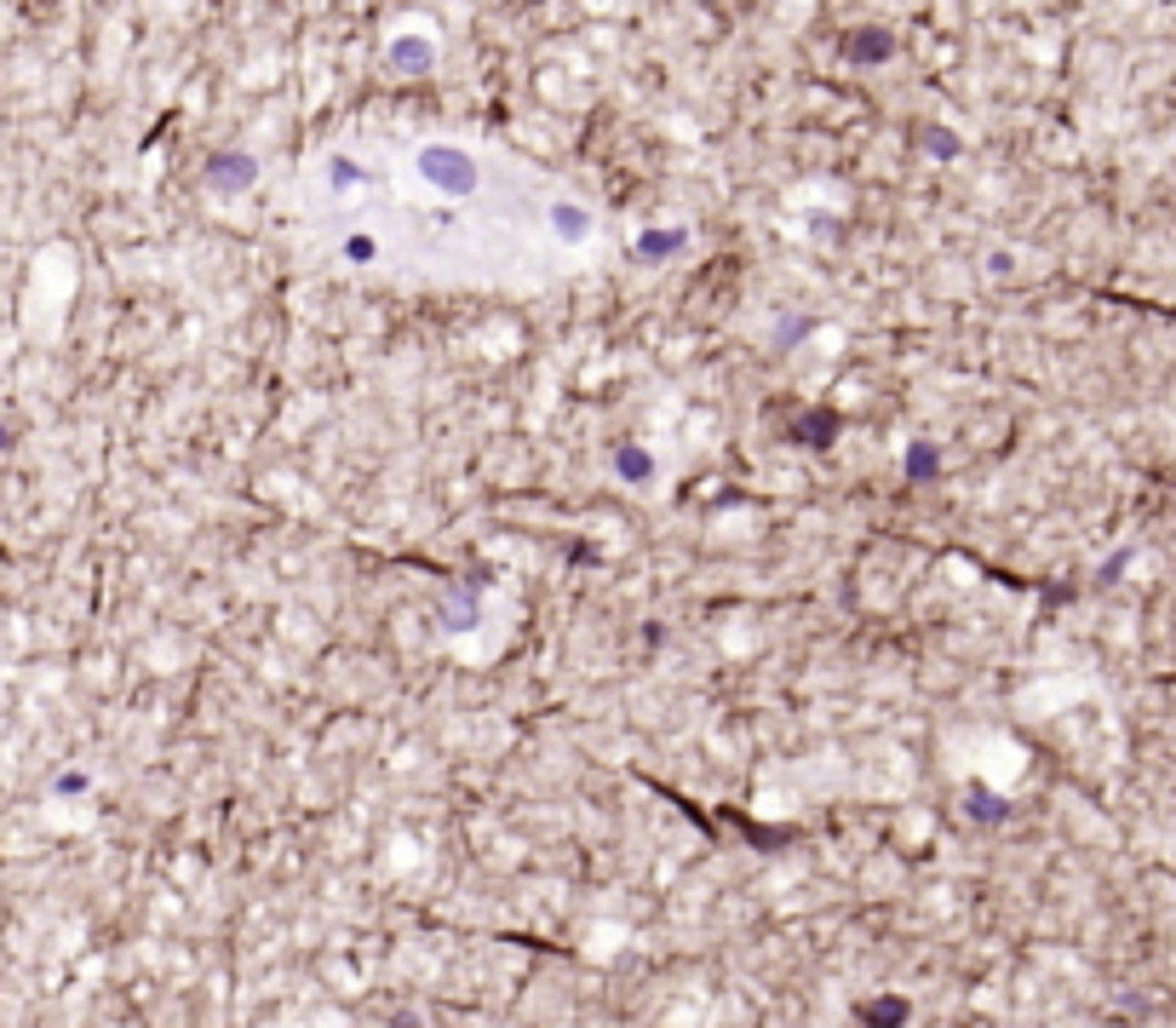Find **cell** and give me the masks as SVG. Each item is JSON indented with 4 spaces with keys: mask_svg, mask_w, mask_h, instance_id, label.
<instances>
[{
    "mask_svg": "<svg viewBox=\"0 0 1176 1028\" xmlns=\"http://www.w3.org/2000/svg\"><path fill=\"white\" fill-rule=\"evenodd\" d=\"M419 172L437 190H448V195H466V190H477V161L466 156V149H453V144H425L419 149Z\"/></svg>",
    "mask_w": 1176,
    "mask_h": 1028,
    "instance_id": "6da1fadb",
    "label": "cell"
},
{
    "mask_svg": "<svg viewBox=\"0 0 1176 1028\" xmlns=\"http://www.w3.org/2000/svg\"><path fill=\"white\" fill-rule=\"evenodd\" d=\"M208 179H213L219 195H242L253 179H259V161H253V156H213V172H208Z\"/></svg>",
    "mask_w": 1176,
    "mask_h": 1028,
    "instance_id": "7a4b0ae2",
    "label": "cell"
},
{
    "mask_svg": "<svg viewBox=\"0 0 1176 1028\" xmlns=\"http://www.w3.org/2000/svg\"><path fill=\"white\" fill-rule=\"evenodd\" d=\"M832 437H838V414L832 409H809V414L792 420V443L798 448H827Z\"/></svg>",
    "mask_w": 1176,
    "mask_h": 1028,
    "instance_id": "3957f363",
    "label": "cell"
},
{
    "mask_svg": "<svg viewBox=\"0 0 1176 1028\" xmlns=\"http://www.w3.org/2000/svg\"><path fill=\"white\" fill-rule=\"evenodd\" d=\"M889 53H896V35L889 30H855L850 41H843V58H855V64H878Z\"/></svg>",
    "mask_w": 1176,
    "mask_h": 1028,
    "instance_id": "277c9868",
    "label": "cell"
},
{
    "mask_svg": "<svg viewBox=\"0 0 1176 1028\" xmlns=\"http://www.w3.org/2000/svg\"><path fill=\"white\" fill-rule=\"evenodd\" d=\"M861 1017L873 1023V1028H901V1023H907V999H896V994H884V999H866V1006H861Z\"/></svg>",
    "mask_w": 1176,
    "mask_h": 1028,
    "instance_id": "5b68a950",
    "label": "cell"
},
{
    "mask_svg": "<svg viewBox=\"0 0 1176 1028\" xmlns=\"http://www.w3.org/2000/svg\"><path fill=\"white\" fill-rule=\"evenodd\" d=\"M677 247H688L683 231H643V236H637V254H643V259H667V254H677Z\"/></svg>",
    "mask_w": 1176,
    "mask_h": 1028,
    "instance_id": "8992f818",
    "label": "cell"
},
{
    "mask_svg": "<svg viewBox=\"0 0 1176 1028\" xmlns=\"http://www.w3.org/2000/svg\"><path fill=\"white\" fill-rule=\"evenodd\" d=\"M391 64L396 69H430V46L414 41V35H402V41H391Z\"/></svg>",
    "mask_w": 1176,
    "mask_h": 1028,
    "instance_id": "52a82bcc",
    "label": "cell"
},
{
    "mask_svg": "<svg viewBox=\"0 0 1176 1028\" xmlns=\"http://www.w3.org/2000/svg\"><path fill=\"white\" fill-rule=\"evenodd\" d=\"M936 471H941V455L930 443H912L907 448V478H918V483H936Z\"/></svg>",
    "mask_w": 1176,
    "mask_h": 1028,
    "instance_id": "ba28073f",
    "label": "cell"
},
{
    "mask_svg": "<svg viewBox=\"0 0 1176 1028\" xmlns=\"http://www.w3.org/2000/svg\"><path fill=\"white\" fill-rule=\"evenodd\" d=\"M615 466H620V478H626V483H649V478H654V460L643 455V448H620Z\"/></svg>",
    "mask_w": 1176,
    "mask_h": 1028,
    "instance_id": "9c48e42d",
    "label": "cell"
},
{
    "mask_svg": "<svg viewBox=\"0 0 1176 1028\" xmlns=\"http://www.w3.org/2000/svg\"><path fill=\"white\" fill-rule=\"evenodd\" d=\"M551 219H557V231L569 236V242H580L585 231H592V219H585V208H574V202H562V208H557Z\"/></svg>",
    "mask_w": 1176,
    "mask_h": 1028,
    "instance_id": "30bf717a",
    "label": "cell"
},
{
    "mask_svg": "<svg viewBox=\"0 0 1176 1028\" xmlns=\"http://www.w3.org/2000/svg\"><path fill=\"white\" fill-rule=\"evenodd\" d=\"M970 805H976V811H970L976 822H999V816H1005V805H999V798H993L987 787H970Z\"/></svg>",
    "mask_w": 1176,
    "mask_h": 1028,
    "instance_id": "8fae6325",
    "label": "cell"
},
{
    "mask_svg": "<svg viewBox=\"0 0 1176 1028\" xmlns=\"http://www.w3.org/2000/svg\"><path fill=\"white\" fill-rule=\"evenodd\" d=\"M918 144H925V149H936V156H959V149H964L953 133H941V127H925V133H918Z\"/></svg>",
    "mask_w": 1176,
    "mask_h": 1028,
    "instance_id": "7c38bea8",
    "label": "cell"
},
{
    "mask_svg": "<svg viewBox=\"0 0 1176 1028\" xmlns=\"http://www.w3.org/2000/svg\"><path fill=\"white\" fill-rule=\"evenodd\" d=\"M345 254H350L356 265H368V259L379 254V247H373V236H350V242H345Z\"/></svg>",
    "mask_w": 1176,
    "mask_h": 1028,
    "instance_id": "4fadbf2b",
    "label": "cell"
},
{
    "mask_svg": "<svg viewBox=\"0 0 1176 1028\" xmlns=\"http://www.w3.org/2000/svg\"><path fill=\"white\" fill-rule=\"evenodd\" d=\"M356 179H362V172H356L350 161H334V185H339V190H350Z\"/></svg>",
    "mask_w": 1176,
    "mask_h": 1028,
    "instance_id": "5bb4252c",
    "label": "cell"
},
{
    "mask_svg": "<svg viewBox=\"0 0 1176 1028\" xmlns=\"http://www.w3.org/2000/svg\"><path fill=\"white\" fill-rule=\"evenodd\" d=\"M804 334H809V322H804V316H792V322H786V328H781V345H792V339H804Z\"/></svg>",
    "mask_w": 1176,
    "mask_h": 1028,
    "instance_id": "9a60e30c",
    "label": "cell"
},
{
    "mask_svg": "<svg viewBox=\"0 0 1176 1028\" xmlns=\"http://www.w3.org/2000/svg\"><path fill=\"white\" fill-rule=\"evenodd\" d=\"M81 787H87V775H75V770L58 775V793H81Z\"/></svg>",
    "mask_w": 1176,
    "mask_h": 1028,
    "instance_id": "2e32d148",
    "label": "cell"
}]
</instances>
